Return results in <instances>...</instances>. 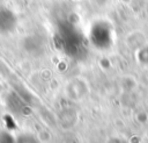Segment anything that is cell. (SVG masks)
I'll list each match as a JSON object with an SVG mask.
<instances>
[{"instance_id": "cell-3", "label": "cell", "mask_w": 148, "mask_h": 143, "mask_svg": "<svg viewBox=\"0 0 148 143\" xmlns=\"http://www.w3.org/2000/svg\"><path fill=\"white\" fill-rule=\"evenodd\" d=\"M0 143H15V138L8 131H0Z\"/></svg>"}, {"instance_id": "cell-1", "label": "cell", "mask_w": 148, "mask_h": 143, "mask_svg": "<svg viewBox=\"0 0 148 143\" xmlns=\"http://www.w3.org/2000/svg\"><path fill=\"white\" fill-rule=\"evenodd\" d=\"M91 43L99 49H106L111 45L112 33L105 22H97L92 26L90 31Z\"/></svg>"}, {"instance_id": "cell-2", "label": "cell", "mask_w": 148, "mask_h": 143, "mask_svg": "<svg viewBox=\"0 0 148 143\" xmlns=\"http://www.w3.org/2000/svg\"><path fill=\"white\" fill-rule=\"evenodd\" d=\"M15 14L8 8L0 7V33H8L15 28Z\"/></svg>"}]
</instances>
